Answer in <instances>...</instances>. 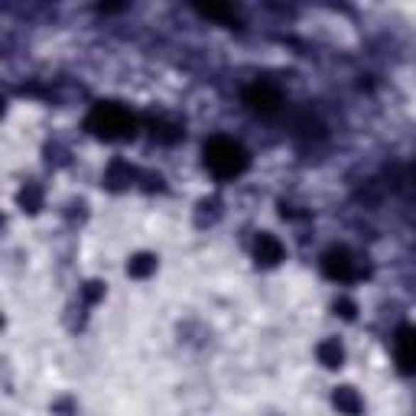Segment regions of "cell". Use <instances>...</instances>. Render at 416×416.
Instances as JSON below:
<instances>
[{
  "instance_id": "cell-11",
  "label": "cell",
  "mask_w": 416,
  "mask_h": 416,
  "mask_svg": "<svg viewBox=\"0 0 416 416\" xmlns=\"http://www.w3.org/2000/svg\"><path fill=\"white\" fill-rule=\"evenodd\" d=\"M339 309H341V316H345V319H355V302L341 300V302H339Z\"/></svg>"
},
{
  "instance_id": "cell-10",
  "label": "cell",
  "mask_w": 416,
  "mask_h": 416,
  "mask_svg": "<svg viewBox=\"0 0 416 416\" xmlns=\"http://www.w3.org/2000/svg\"><path fill=\"white\" fill-rule=\"evenodd\" d=\"M199 13H205V16H234L231 7H221V4H199Z\"/></svg>"
},
{
  "instance_id": "cell-1",
  "label": "cell",
  "mask_w": 416,
  "mask_h": 416,
  "mask_svg": "<svg viewBox=\"0 0 416 416\" xmlns=\"http://www.w3.org/2000/svg\"><path fill=\"white\" fill-rule=\"evenodd\" d=\"M205 163L215 176L234 179L247 170V150L231 137H212L205 143Z\"/></svg>"
},
{
  "instance_id": "cell-5",
  "label": "cell",
  "mask_w": 416,
  "mask_h": 416,
  "mask_svg": "<svg viewBox=\"0 0 416 416\" xmlns=\"http://www.w3.org/2000/svg\"><path fill=\"white\" fill-rule=\"evenodd\" d=\"M322 270H325V277L332 280H351L355 277V261H351V254L348 251H329V254L322 257Z\"/></svg>"
},
{
  "instance_id": "cell-6",
  "label": "cell",
  "mask_w": 416,
  "mask_h": 416,
  "mask_svg": "<svg viewBox=\"0 0 416 416\" xmlns=\"http://www.w3.org/2000/svg\"><path fill=\"white\" fill-rule=\"evenodd\" d=\"M257 261L267 263V267L283 261V247H280V241L273 238V234H261V238H257Z\"/></svg>"
},
{
  "instance_id": "cell-7",
  "label": "cell",
  "mask_w": 416,
  "mask_h": 416,
  "mask_svg": "<svg viewBox=\"0 0 416 416\" xmlns=\"http://www.w3.org/2000/svg\"><path fill=\"white\" fill-rule=\"evenodd\" d=\"M335 407L348 416H358L361 413V397H358L351 387H339V390H335Z\"/></svg>"
},
{
  "instance_id": "cell-3",
  "label": "cell",
  "mask_w": 416,
  "mask_h": 416,
  "mask_svg": "<svg viewBox=\"0 0 416 416\" xmlns=\"http://www.w3.org/2000/svg\"><path fill=\"white\" fill-rule=\"evenodd\" d=\"M393 351H397V364L407 374H416V325H407V329L397 332Z\"/></svg>"
},
{
  "instance_id": "cell-2",
  "label": "cell",
  "mask_w": 416,
  "mask_h": 416,
  "mask_svg": "<svg viewBox=\"0 0 416 416\" xmlns=\"http://www.w3.org/2000/svg\"><path fill=\"white\" fill-rule=\"evenodd\" d=\"M133 114L114 101H101L94 104L92 114H88V127H92L98 137H108V140H117V137H131L133 133Z\"/></svg>"
},
{
  "instance_id": "cell-9",
  "label": "cell",
  "mask_w": 416,
  "mask_h": 416,
  "mask_svg": "<svg viewBox=\"0 0 416 416\" xmlns=\"http://www.w3.org/2000/svg\"><path fill=\"white\" fill-rule=\"evenodd\" d=\"M341 345L339 341H322V345H319V361L325 364V368H339L341 364Z\"/></svg>"
},
{
  "instance_id": "cell-4",
  "label": "cell",
  "mask_w": 416,
  "mask_h": 416,
  "mask_svg": "<svg viewBox=\"0 0 416 416\" xmlns=\"http://www.w3.org/2000/svg\"><path fill=\"white\" fill-rule=\"evenodd\" d=\"M247 104L254 111H261V114H277L280 104H283V94L273 85H254L247 88Z\"/></svg>"
},
{
  "instance_id": "cell-8",
  "label": "cell",
  "mask_w": 416,
  "mask_h": 416,
  "mask_svg": "<svg viewBox=\"0 0 416 416\" xmlns=\"http://www.w3.org/2000/svg\"><path fill=\"white\" fill-rule=\"evenodd\" d=\"M153 270H156V257H150V254H137L131 263H127V273H131V277H137V280L150 277Z\"/></svg>"
}]
</instances>
